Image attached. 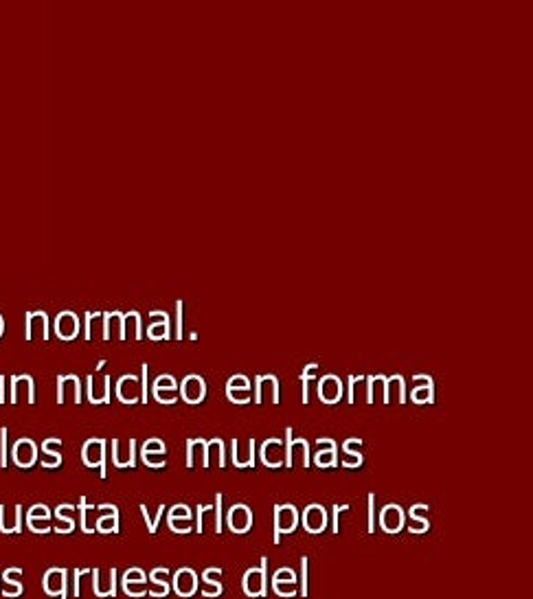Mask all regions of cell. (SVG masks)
Here are the masks:
<instances>
[{
	"mask_svg": "<svg viewBox=\"0 0 533 599\" xmlns=\"http://www.w3.org/2000/svg\"><path fill=\"white\" fill-rule=\"evenodd\" d=\"M287 446H285V466H310V446L306 439H292V430L287 428Z\"/></svg>",
	"mask_w": 533,
	"mask_h": 599,
	"instance_id": "1",
	"label": "cell"
},
{
	"mask_svg": "<svg viewBox=\"0 0 533 599\" xmlns=\"http://www.w3.org/2000/svg\"><path fill=\"white\" fill-rule=\"evenodd\" d=\"M82 459L88 468H101V478L108 476L105 472V441L103 439H88L82 448Z\"/></svg>",
	"mask_w": 533,
	"mask_h": 599,
	"instance_id": "2",
	"label": "cell"
},
{
	"mask_svg": "<svg viewBox=\"0 0 533 599\" xmlns=\"http://www.w3.org/2000/svg\"><path fill=\"white\" fill-rule=\"evenodd\" d=\"M11 459H13V463H16L18 468H31L33 463L38 461V446H36V441H31L29 437L18 439L11 448Z\"/></svg>",
	"mask_w": 533,
	"mask_h": 599,
	"instance_id": "3",
	"label": "cell"
},
{
	"mask_svg": "<svg viewBox=\"0 0 533 599\" xmlns=\"http://www.w3.org/2000/svg\"><path fill=\"white\" fill-rule=\"evenodd\" d=\"M296 525H299V514L292 505L275 507V543L277 545H279V536L294 531Z\"/></svg>",
	"mask_w": 533,
	"mask_h": 599,
	"instance_id": "4",
	"label": "cell"
},
{
	"mask_svg": "<svg viewBox=\"0 0 533 599\" xmlns=\"http://www.w3.org/2000/svg\"><path fill=\"white\" fill-rule=\"evenodd\" d=\"M243 593L257 597V595H266V558L262 560V568H250V571L243 575Z\"/></svg>",
	"mask_w": 533,
	"mask_h": 599,
	"instance_id": "5",
	"label": "cell"
},
{
	"mask_svg": "<svg viewBox=\"0 0 533 599\" xmlns=\"http://www.w3.org/2000/svg\"><path fill=\"white\" fill-rule=\"evenodd\" d=\"M80 332V319L75 312H59L57 319H55V334L59 340H73Z\"/></svg>",
	"mask_w": 533,
	"mask_h": 599,
	"instance_id": "6",
	"label": "cell"
},
{
	"mask_svg": "<svg viewBox=\"0 0 533 599\" xmlns=\"http://www.w3.org/2000/svg\"><path fill=\"white\" fill-rule=\"evenodd\" d=\"M27 525L36 533H49L51 531V512L47 505H33L29 509Z\"/></svg>",
	"mask_w": 533,
	"mask_h": 599,
	"instance_id": "7",
	"label": "cell"
},
{
	"mask_svg": "<svg viewBox=\"0 0 533 599\" xmlns=\"http://www.w3.org/2000/svg\"><path fill=\"white\" fill-rule=\"evenodd\" d=\"M262 461L268 468H279L285 463V441L281 439H268L262 446Z\"/></svg>",
	"mask_w": 533,
	"mask_h": 599,
	"instance_id": "8",
	"label": "cell"
},
{
	"mask_svg": "<svg viewBox=\"0 0 533 599\" xmlns=\"http://www.w3.org/2000/svg\"><path fill=\"white\" fill-rule=\"evenodd\" d=\"M44 591L51 597L66 599V571L64 568H49L44 575Z\"/></svg>",
	"mask_w": 533,
	"mask_h": 599,
	"instance_id": "9",
	"label": "cell"
},
{
	"mask_svg": "<svg viewBox=\"0 0 533 599\" xmlns=\"http://www.w3.org/2000/svg\"><path fill=\"white\" fill-rule=\"evenodd\" d=\"M257 402L259 404H277L279 402V382L272 376L257 378Z\"/></svg>",
	"mask_w": 533,
	"mask_h": 599,
	"instance_id": "10",
	"label": "cell"
},
{
	"mask_svg": "<svg viewBox=\"0 0 533 599\" xmlns=\"http://www.w3.org/2000/svg\"><path fill=\"white\" fill-rule=\"evenodd\" d=\"M380 525L389 533H398L404 525V512L398 505H386L382 512H380Z\"/></svg>",
	"mask_w": 533,
	"mask_h": 599,
	"instance_id": "11",
	"label": "cell"
},
{
	"mask_svg": "<svg viewBox=\"0 0 533 599\" xmlns=\"http://www.w3.org/2000/svg\"><path fill=\"white\" fill-rule=\"evenodd\" d=\"M117 395L123 404H134L141 400V384L139 378L134 376H123L117 384Z\"/></svg>",
	"mask_w": 533,
	"mask_h": 599,
	"instance_id": "12",
	"label": "cell"
},
{
	"mask_svg": "<svg viewBox=\"0 0 533 599\" xmlns=\"http://www.w3.org/2000/svg\"><path fill=\"white\" fill-rule=\"evenodd\" d=\"M66 393H70V402L80 404L82 402V388L77 376H59L57 378V402L64 404Z\"/></svg>",
	"mask_w": 533,
	"mask_h": 599,
	"instance_id": "13",
	"label": "cell"
},
{
	"mask_svg": "<svg viewBox=\"0 0 533 599\" xmlns=\"http://www.w3.org/2000/svg\"><path fill=\"white\" fill-rule=\"evenodd\" d=\"M250 509L246 505H235L231 512H228V527H231L235 533H246L250 529Z\"/></svg>",
	"mask_w": 533,
	"mask_h": 599,
	"instance_id": "14",
	"label": "cell"
},
{
	"mask_svg": "<svg viewBox=\"0 0 533 599\" xmlns=\"http://www.w3.org/2000/svg\"><path fill=\"white\" fill-rule=\"evenodd\" d=\"M88 400L93 404H108L110 402V376H101L97 384L95 376H88Z\"/></svg>",
	"mask_w": 533,
	"mask_h": 599,
	"instance_id": "15",
	"label": "cell"
},
{
	"mask_svg": "<svg viewBox=\"0 0 533 599\" xmlns=\"http://www.w3.org/2000/svg\"><path fill=\"white\" fill-rule=\"evenodd\" d=\"M36 329H40V338L49 340V317L44 312H27V340L36 336Z\"/></svg>",
	"mask_w": 533,
	"mask_h": 599,
	"instance_id": "16",
	"label": "cell"
},
{
	"mask_svg": "<svg viewBox=\"0 0 533 599\" xmlns=\"http://www.w3.org/2000/svg\"><path fill=\"white\" fill-rule=\"evenodd\" d=\"M180 393H182V397H185V402L197 404V402L204 397V382H202V378L187 376L185 380H182V384H180Z\"/></svg>",
	"mask_w": 533,
	"mask_h": 599,
	"instance_id": "17",
	"label": "cell"
},
{
	"mask_svg": "<svg viewBox=\"0 0 533 599\" xmlns=\"http://www.w3.org/2000/svg\"><path fill=\"white\" fill-rule=\"evenodd\" d=\"M318 395L325 404H336L343 395V384L336 376H325L318 384Z\"/></svg>",
	"mask_w": 533,
	"mask_h": 599,
	"instance_id": "18",
	"label": "cell"
},
{
	"mask_svg": "<svg viewBox=\"0 0 533 599\" xmlns=\"http://www.w3.org/2000/svg\"><path fill=\"white\" fill-rule=\"evenodd\" d=\"M255 439H248L246 443L233 441V463L237 468H250L255 463Z\"/></svg>",
	"mask_w": 533,
	"mask_h": 599,
	"instance_id": "19",
	"label": "cell"
},
{
	"mask_svg": "<svg viewBox=\"0 0 533 599\" xmlns=\"http://www.w3.org/2000/svg\"><path fill=\"white\" fill-rule=\"evenodd\" d=\"M174 589L180 597H191L197 589V577L191 568H180L174 577Z\"/></svg>",
	"mask_w": 533,
	"mask_h": 599,
	"instance_id": "20",
	"label": "cell"
},
{
	"mask_svg": "<svg viewBox=\"0 0 533 599\" xmlns=\"http://www.w3.org/2000/svg\"><path fill=\"white\" fill-rule=\"evenodd\" d=\"M303 522H306V529L310 533H321L325 529V522H327L325 509L321 505H310L306 509V514H303Z\"/></svg>",
	"mask_w": 533,
	"mask_h": 599,
	"instance_id": "21",
	"label": "cell"
},
{
	"mask_svg": "<svg viewBox=\"0 0 533 599\" xmlns=\"http://www.w3.org/2000/svg\"><path fill=\"white\" fill-rule=\"evenodd\" d=\"M134 450H136V441H134V439L128 441L126 450H123V448H121V443L114 439V441H112V459H114V466H117V468H132V466H134Z\"/></svg>",
	"mask_w": 533,
	"mask_h": 599,
	"instance_id": "22",
	"label": "cell"
},
{
	"mask_svg": "<svg viewBox=\"0 0 533 599\" xmlns=\"http://www.w3.org/2000/svg\"><path fill=\"white\" fill-rule=\"evenodd\" d=\"M204 466L207 468V441L193 439L187 443V468Z\"/></svg>",
	"mask_w": 533,
	"mask_h": 599,
	"instance_id": "23",
	"label": "cell"
},
{
	"mask_svg": "<svg viewBox=\"0 0 533 599\" xmlns=\"http://www.w3.org/2000/svg\"><path fill=\"white\" fill-rule=\"evenodd\" d=\"M386 397V378L384 376H369L367 378V402L380 404Z\"/></svg>",
	"mask_w": 533,
	"mask_h": 599,
	"instance_id": "24",
	"label": "cell"
},
{
	"mask_svg": "<svg viewBox=\"0 0 533 599\" xmlns=\"http://www.w3.org/2000/svg\"><path fill=\"white\" fill-rule=\"evenodd\" d=\"M59 448H62V441L59 439H47L42 443V453L47 455V459H42V468H57L59 463H62Z\"/></svg>",
	"mask_w": 533,
	"mask_h": 599,
	"instance_id": "25",
	"label": "cell"
},
{
	"mask_svg": "<svg viewBox=\"0 0 533 599\" xmlns=\"http://www.w3.org/2000/svg\"><path fill=\"white\" fill-rule=\"evenodd\" d=\"M16 575H22V568L13 566V568H7V571L3 573V597H18V595H22V584L13 579Z\"/></svg>",
	"mask_w": 533,
	"mask_h": 599,
	"instance_id": "26",
	"label": "cell"
},
{
	"mask_svg": "<svg viewBox=\"0 0 533 599\" xmlns=\"http://www.w3.org/2000/svg\"><path fill=\"white\" fill-rule=\"evenodd\" d=\"M406 400V393H404V378L402 376H393V378H386V397L384 402L386 404H404Z\"/></svg>",
	"mask_w": 533,
	"mask_h": 599,
	"instance_id": "27",
	"label": "cell"
},
{
	"mask_svg": "<svg viewBox=\"0 0 533 599\" xmlns=\"http://www.w3.org/2000/svg\"><path fill=\"white\" fill-rule=\"evenodd\" d=\"M224 443L222 439H213L207 443V468H224Z\"/></svg>",
	"mask_w": 533,
	"mask_h": 599,
	"instance_id": "28",
	"label": "cell"
},
{
	"mask_svg": "<svg viewBox=\"0 0 533 599\" xmlns=\"http://www.w3.org/2000/svg\"><path fill=\"white\" fill-rule=\"evenodd\" d=\"M151 319H158L156 323H151L147 329V336L151 340H163L170 334V321H167V314L165 312H151Z\"/></svg>",
	"mask_w": 533,
	"mask_h": 599,
	"instance_id": "29",
	"label": "cell"
},
{
	"mask_svg": "<svg viewBox=\"0 0 533 599\" xmlns=\"http://www.w3.org/2000/svg\"><path fill=\"white\" fill-rule=\"evenodd\" d=\"M360 446H362L360 439H347V441L343 443V450H345V455H347V459H345V466H347V468H358L360 463H362Z\"/></svg>",
	"mask_w": 533,
	"mask_h": 599,
	"instance_id": "30",
	"label": "cell"
},
{
	"mask_svg": "<svg viewBox=\"0 0 533 599\" xmlns=\"http://www.w3.org/2000/svg\"><path fill=\"white\" fill-rule=\"evenodd\" d=\"M141 338V317L139 312L123 314V340L126 338Z\"/></svg>",
	"mask_w": 533,
	"mask_h": 599,
	"instance_id": "31",
	"label": "cell"
},
{
	"mask_svg": "<svg viewBox=\"0 0 533 599\" xmlns=\"http://www.w3.org/2000/svg\"><path fill=\"white\" fill-rule=\"evenodd\" d=\"M117 527H119V514H117V507L110 505L108 514L101 516V518L97 520V531H101V533H114Z\"/></svg>",
	"mask_w": 533,
	"mask_h": 599,
	"instance_id": "32",
	"label": "cell"
},
{
	"mask_svg": "<svg viewBox=\"0 0 533 599\" xmlns=\"http://www.w3.org/2000/svg\"><path fill=\"white\" fill-rule=\"evenodd\" d=\"M167 575H170V571H167V568H154V571H151V582L156 584V589L151 591V595L154 597H165L167 593H170V586H167Z\"/></svg>",
	"mask_w": 533,
	"mask_h": 599,
	"instance_id": "33",
	"label": "cell"
},
{
	"mask_svg": "<svg viewBox=\"0 0 533 599\" xmlns=\"http://www.w3.org/2000/svg\"><path fill=\"white\" fill-rule=\"evenodd\" d=\"M415 404H426V402H433V384H417L410 393Z\"/></svg>",
	"mask_w": 533,
	"mask_h": 599,
	"instance_id": "34",
	"label": "cell"
},
{
	"mask_svg": "<svg viewBox=\"0 0 533 599\" xmlns=\"http://www.w3.org/2000/svg\"><path fill=\"white\" fill-rule=\"evenodd\" d=\"M272 589L281 597H292L299 591V582H272Z\"/></svg>",
	"mask_w": 533,
	"mask_h": 599,
	"instance_id": "35",
	"label": "cell"
},
{
	"mask_svg": "<svg viewBox=\"0 0 533 599\" xmlns=\"http://www.w3.org/2000/svg\"><path fill=\"white\" fill-rule=\"evenodd\" d=\"M316 466L321 468H333L336 466V448H329V450H318L316 455Z\"/></svg>",
	"mask_w": 533,
	"mask_h": 599,
	"instance_id": "36",
	"label": "cell"
},
{
	"mask_svg": "<svg viewBox=\"0 0 533 599\" xmlns=\"http://www.w3.org/2000/svg\"><path fill=\"white\" fill-rule=\"evenodd\" d=\"M151 391L160 404H174L178 400V388H151Z\"/></svg>",
	"mask_w": 533,
	"mask_h": 599,
	"instance_id": "37",
	"label": "cell"
},
{
	"mask_svg": "<svg viewBox=\"0 0 533 599\" xmlns=\"http://www.w3.org/2000/svg\"><path fill=\"white\" fill-rule=\"evenodd\" d=\"M226 395L235 404H246L250 402V388H226Z\"/></svg>",
	"mask_w": 533,
	"mask_h": 599,
	"instance_id": "38",
	"label": "cell"
},
{
	"mask_svg": "<svg viewBox=\"0 0 533 599\" xmlns=\"http://www.w3.org/2000/svg\"><path fill=\"white\" fill-rule=\"evenodd\" d=\"M170 527H172V531L187 533L193 529V516L191 518H170Z\"/></svg>",
	"mask_w": 533,
	"mask_h": 599,
	"instance_id": "39",
	"label": "cell"
},
{
	"mask_svg": "<svg viewBox=\"0 0 533 599\" xmlns=\"http://www.w3.org/2000/svg\"><path fill=\"white\" fill-rule=\"evenodd\" d=\"M220 573H222L220 568H209V571L204 573V582H207V586L211 584V586H213V593H216V597L222 593V586L218 584V577H220Z\"/></svg>",
	"mask_w": 533,
	"mask_h": 599,
	"instance_id": "40",
	"label": "cell"
},
{
	"mask_svg": "<svg viewBox=\"0 0 533 599\" xmlns=\"http://www.w3.org/2000/svg\"><path fill=\"white\" fill-rule=\"evenodd\" d=\"M123 591H126L130 597H143V595L147 593L143 582H123Z\"/></svg>",
	"mask_w": 533,
	"mask_h": 599,
	"instance_id": "41",
	"label": "cell"
},
{
	"mask_svg": "<svg viewBox=\"0 0 533 599\" xmlns=\"http://www.w3.org/2000/svg\"><path fill=\"white\" fill-rule=\"evenodd\" d=\"M143 455H165V443L160 439H149L143 446Z\"/></svg>",
	"mask_w": 533,
	"mask_h": 599,
	"instance_id": "42",
	"label": "cell"
},
{
	"mask_svg": "<svg viewBox=\"0 0 533 599\" xmlns=\"http://www.w3.org/2000/svg\"><path fill=\"white\" fill-rule=\"evenodd\" d=\"M141 512H143V518H145V522H147V531H149V533H154V531H156V525H158V520H160V516H163V512H165V507H160V509H158V512H156V518H149L147 507H145V505H141Z\"/></svg>",
	"mask_w": 533,
	"mask_h": 599,
	"instance_id": "43",
	"label": "cell"
},
{
	"mask_svg": "<svg viewBox=\"0 0 533 599\" xmlns=\"http://www.w3.org/2000/svg\"><path fill=\"white\" fill-rule=\"evenodd\" d=\"M0 463L3 468L7 466V428H0Z\"/></svg>",
	"mask_w": 533,
	"mask_h": 599,
	"instance_id": "44",
	"label": "cell"
},
{
	"mask_svg": "<svg viewBox=\"0 0 533 599\" xmlns=\"http://www.w3.org/2000/svg\"><path fill=\"white\" fill-rule=\"evenodd\" d=\"M170 518H191V509L187 505H176L170 509Z\"/></svg>",
	"mask_w": 533,
	"mask_h": 599,
	"instance_id": "45",
	"label": "cell"
},
{
	"mask_svg": "<svg viewBox=\"0 0 533 599\" xmlns=\"http://www.w3.org/2000/svg\"><path fill=\"white\" fill-rule=\"evenodd\" d=\"M226 388H250V382L246 376H233L231 380H228Z\"/></svg>",
	"mask_w": 533,
	"mask_h": 599,
	"instance_id": "46",
	"label": "cell"
},
{
	"mask_svg": "<svg viewBox=\"0 0 533 599\" xmlns=\"http://www.w3.org/2000/svg\"><path fill=\"white\" fill-rule=\"evenodd\" d=\"M301 595H308V558L301 562Z\"/></svg>",
	"mask_w": 533,
	"mask_h": 599,
	"instance_id": "47",
	"label": "cell"
},
{
	"mask_svg": "<svg viewBox=\"0 0 533 599\" xmlns=\"http://www.w3.org/2000/svg\"><path fill=\"white\" fill-rule=\"evenodd\" d=\"M296 575L294 571H290V568H281V571L275 573V577H272V582H294Z\"/></svg>",
	"mask_w": 533,
	"mask_h": 599,
	"instance_id": "48",
	"label": "cell"
},
{
	"mask_svg": "<svg viewBox=\"0 0 533 599\" xmlns=\"http://www.w3.org/2000/svg\"><path fill=\"white\" fill-rule=\"evenodd\" d=\"M123 582H143L145 584V573L141 568H130V571L123 575Z\"/></svg>",
	"mask_w": 533,
	"mask_h": 599,
	"instance_id": "49",
	"label": "cell"
},
{
	"mask_svg": "<svg viewBox=\"0 0 533 599\" xmlns=\"http://www.w3.org/2000/svg\"><path fill=\"white\" fill-rule=\"evenodd\" d=\"M154 388H178V384H176V380L172 376H160L154 382Z\"/></svg>",
	"mask_w": 533,
	"mask_h": 599,
	"instance_id": "50",
	"label": "cell"
},
{
	"mask_svg": "<svg viewBox=\"0 0 533 599\" xmlns=\"http://www.w3.org/2000/svg\"><path fill=\"white\" fill-rule=\"evenodd\" d=\"M143 461L147 463L149 468H163L165 466V459L163 457L156 459V455H143Z\"/></svg>",
	"mask_w": 533,
	"mask_h": 599,
	"instance_id": "51",
	"label": "cell"
},
{
	"mask_svg": "<svg viewBox=\"0 0 533 599\" xmlns=\"http://www.w3.org/2000/svg\"><path fill=\"white\" fill-rule=\"evenodd\" d=\"M373 514H375V496H373V494H369V512H367V516H369V529H367V531H375Z\"/></svg>",
	"mask_w": 533,
	"mask_h": 599,
	"instance_id": "52",
	"label": "cell"
},
{
	"mask_svg": "<svg viewBox=\"0 0 533 599\" xmlns=\"http://www.w3.org/2000/svg\"><path fill=\"white\" fill-rule=\"evenodd\" d=\"M303 380V402H310V395H312V382L314 378H301Z\"/></svg>",
	"mask_w": 533,
	"mask_h": 599,
	"instance_id": "53",
	"label": "cell"
},
{
	"mask_svg": "<svg viewBox=\"0 0 533 599\" xmlns=\"http://www.w3.org/2000/svg\"><path fill=\"white\" fill-rule=\"evenodd\" d=\"M141 402H147V365H143V373H141Z\"/></svg>",
	"mask_w": 533,
	"mask_h": 599,
	"instance_id": "54",
	"label": "cell"
},
{
	"mask_svg": "<svg viewBox=\"0 0 533 599\" xmlns=\"http://www.w3.org/2000/svg\"><path fill=\"white\" fill-rule=\"evenodd\" d=\"M176 312H178V317H176V338H182V301L176 303Z\"/></svg>",
	"mask_w": 533,
	"mask_h": 599,
	"instance_id": "55",
	"label": "cell"
},
{
	"mask_svg": "<svg viewBox=\"0 0 533 599\" xmlns=\"http://www.w3.org/2000/svg\"><path fill=\"white\" fill-rule=\"evenodd\" d=\"M410 516H413L415 520H419V525H421V533H423V531H428V520L419 516V505H415L413 509H410Z\"/></svg>",
	"mask_w": 533,
	"mask_h": 599,
	"instance_id": "56",
	"label": "cell"
},
{
	"mask_svg": "<svg viewBox=\"0 0 533 599\" xmlns=\"http://www.w3.org/2000/svg\"><path fill=\"white\" fill-rule=\"evenodd\" d=\"M343 512H349V505H338L336 509H333V529L331 531H338V518Z\"/></svg>",
	"mask_w": 533,
	"mask_h": 599,
	"instance_id": "57",
	"label": "cell"
},
{
	"mask_svg": "<svg viewBox=\"0 0 533 599\" xmlns=\"http://www.w3.org/2000/svg\"><path fill=\"white\" fill-rule=\"evenodd\" d=\"M314 376H316V365H308L306 373H303L301 378H314Z\"/></svg>",
	"mask_w": 533,
	"mask_h": 599,
	"instance_id": "58",
	"label": "cell"
},
{
	"mask_svg": "<svg viewBox=\"0 0 533 599\" xmlns=\"http://www.w3.org/2000/svg\"><path fill=\"white\" fill-rule=\"evenodd\" d=\"M415 384H433L428 376H415Z\"/></svg>",
	"mask_w": 533,
	"mask_h": 599,
	"instance_id": "59",
	"label": "cell"
},
{
	"mask_svg": "<svg viewBox=\"0 0 533 599\" xmlns=\"http://www.w3.org/2000/svg\"><path fill=\"white\" fill-rule=\"evenodd\" d=\"M0 402H5V376H0Z\"/></svg>",
	"mask_w": 533,
	"mask_h": 599,
	"instance_id": "60",
	"label": "cell"
},
{
	"mask_svg": "<svg viewBox=\"0 0 533 599\" xmlns=\"http://www.w3.org/2000/svg\"><path fill=\"white\" fill-rule=\"evenodd\" d=\"M3 336H5V317L0 314V338H3Z\"/></svg>",
	"mask_w": 533,
	"mask_h": 599,
	"instance_id": "61",
	"label": "cell"
}]
</instances>
